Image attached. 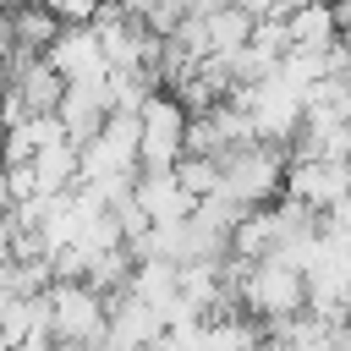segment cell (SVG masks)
<instances>
[{
	"label": "cell",
	"mask_w": 351,
	"mask_h": 351,
	"mask_svg": "<svg viewBox=\"0 0 351 351\" xmlns=\"http://www.w3.org/2000/svg\"><path fill=\"white\" fill-rule=\"evenodd\" d=\"M236 307L258 324V329H274V324H291L307 313V280L302 269L280 263V258H258L241 269L236 280Z\"/></svg>",
	"instance_id": "6da1fadb"
},
{
	"label": "cell",
	"mask_w": 351,
	"mask_h": 351,
	"mask_svg": "<svg viewBox=\"0 0 351 351\" xmlns=\"http://www.w3.org/2000/svg\"><path fill=\"white\" fill-rule=\"evenodd\" d=\"M285 165H291V148L247 143V148H236V154L219 159V192L236 197L241 208H269L285 192Z\"/></svg>",
	"instance_id": "7a4b0ae2"
},
{
	"label": "cell",
	"mask_w": 351,
	"mask_h": 351,
	"mask_svg": "<svg viewBox=\"0 0 351 351\" xmlns=\"http://www.w3.org/2000/svg\"><path fill=\"white\" fill-rule=\"evenodd\" d=\"M186 110L159 88L137 110V170H176L186 154Z\"/></svg>",
	"instance_id": "3957f363"
},
{
	"label": "cell",
	"mask_w": 351,
	"mask_h": 351,
	"mask_svg": "<svg viewBox=\"0 0 351 351\" xmlns=\"http://www.w3.org/2000/svg\"><path fill=\"white\" fill-rule=\"evenodd\" d=\"M230 99L247 110L258 143L291 148V137L302 132V99H296L285 82H274V77H263V82H252V88H230Z\"/></svg>",
	"instance_id": "277c9868"
},
{
	"label": "cell",
	"mask_w": 351,
	"mask_h": 351,
	"mask_svg": "<svg viewBox=\"0 0 351 351\" xmlns=\"http://www.w3.org/2000/svg\"><path fill=\"white\" fill-rule=\"evenodd\" d=\"M280 197L302 203L307 214H329L340 197H351V170H346L340 159H291Z\"/></svg>",
	"instance_id": "5b68a950"
},
{
	"label": "cell",
	"mask_w": 351,
	"mask_h": 351,
	"mask_svg": "<svg viewBox=\"0 0 351 351\" xmlns=\"http://www.w3.org/2000/svg\"><path fill=\"white\" fill-rule=\"evenodd\" d=\"M44 60H49V71H55L66 88H88V82H104V77H110V66H104V55H99V38H93L88 27H60L55 44L44 49Z\"/></svg>",
	"instance_id": "8992f818"
},
{
	"label": "cell",
	"mask_w": 351,
	"mask_h": 351,
	"mask_svg": "<svg viewBox=\"0 0 351 351\" xmlns=\"http://www.w3.org/2000/svg\"><path fill=\"white\" fill-rule=\"evenodd\" d=\"M5 88L22 99L27 115H55L60 110V93H66V82L49 71L44 55H11L5 60Z\"/></svg>",
	"instance_id": "52a82bcc"
},
{
	"label": "cell",
	"mask_w": 351,
	"mask_h": 351,
	"mask_svg": "<svg viewBox=\"0 0 351 351\" xmlns=\"http://www.w3.org/2000/svg\"><path fill=\"white\" fill-rule=\"evenodd\" d=\"M132 203L143 208L148 225H186L192 208H197V203L181 192L176 170H137V181H132Z\"/></svg>",
	"instance_id": "ba28073f"
},
{
	"label": "cell",
	"mask_w": 351,
	"mask_h": 351,
	"mask_svg": "<svg viewBox=\"0 0 351 351\" xmlns=\"http://www.w3.org/2000/svg\"><path fill=\"white\" fill-rule=\"evenodd\" d=\"M285 33H291V49H307V55H324L340 44V22H335V5L329 0H296L285 11Z\"/></svg>",
	"instance_id": "9c48e42d"
},
{
	"label": "cell",
	"mask_w": 351,
	"mask_h": 351,
	"mask_svg": "<svg viewBox=\"0 0 351 351\" xmlns=\"http://www.w3.org/2000/svg\"><path fill=\"white\" fill-rule=\"evenodd\" d=\"M274 241H280L274 203H269V208H247V214L236 219L230 241H225V258H236V263H258V258H269V252H274Z\"/></svg>",
	"instance_id": "30bf717a"
},
{
	"label": "cell",
	"mask_w": 351,
	"mask_h": 351,
	"mask_svg": "<svg viewBox=\"0 0 351 351\" xmlns=\"http://www.w3.org/2000/svg\"><path fill=\"white\" fill-rule=\"evenodd\" d=\"M5 33H11V55H44V49L55 44L60 22H55L44 5H33V0H16V5L5 11Z\"/></svg>",
	"instance_id": "8fae6325"
},
{
	"label": "cell",
	"mask_w": 351,
	"mask_h": 351,
	"mask_svg": "<svg viewBox=\"0 0 351 351\" xmlns=\"http://www.w3.org/2000/svg\"><path fill=\"white\" fill-rule=\"evenodd\" d=\"M252 16L241 11V5H219V11H208L203 16V38H208V60H230V55H241L247 44H252Z\"/></svg>",
	"instance_id": "7c38bea8"
},
{
	"label": "cell",
	"mask_w": 351,
	"mask_h": 351,
	"mask_svg": "<svg viewBox=\"0 0 351 351\" xmlns=\"http://www.w3.org/2000/svg\"><path fill=\"white\" fill-rule=\"evenodd\" d=\"M176 181H181V192L197 203V197H208V192H219V159H197V154H181V165H176Z\"/></svg>",
	"instance_id": "4fadbf2b"
},
{
	"label": "cell",
	"mask_w": 351,
	"mask_h": 351,
	"mask_svg": "<svg viewBox=\"0 0 351 351\" xmlns=\"http://www.w3.org/2000/svg\"><path fill=\"white\" fill-rule=\"evenodd\" d=\"M11 258H16V225H11V214H0V274L11 269Z\"/></svg>",
	"instance_id": "5bb4252c"
},
{
	"label": "cell",
	"mask_w": 351,
	"mask_h": 351,
	"mask_svg": "<svg viewBox=\"0 0 351 351\" xmlns=\"http://www.w3.org/2000/svg\"><path fill=\"white\" fill-rule=\"evenodd\" d=\"M16 351H49V335H33V340H22Z\"/></svg>",
	"instance_id": "9a60e30c"
},
{
	"label": "cell",
	"mask_w": 351,
	"mask_h": 351,
	"mask_svg": "<svg viewBox=\"0 0 351 351\" xmlns=\"http://www.w3.org/2000/svg\"><path fill=\"white\" fill-rule=\"evenodd\" d=\"M11 208V192H5V165H0V214Z\"/></svg>",
	"instance_id": "2e32d148"
},
{
	"label": "cell",
	"mask_w": 351,
	"mask_h": 351,
	"mask_svg": "<svg viewBox=\"0 0 351 351\" xmlns=\"http://www.w3.org/2000/svg\"><path fill=\"white\" fill-rule=\"evenodd\" d=\"M49 351H77V346H49Z\"/></svg>",
	"instance_id": "e0dca14e"
},
{
	"label": "cell",
	"mask_w": 351,
	"mask_h": 351,
	"mask_svg": "<svg viewBox=\"0 0 351 351\" xmlns=\"http://www.w3.org/2000/svg\"><path fill=\"white\" fill-rule=\"evenodd\" d=\"M346 170H351V159H346Z\"/></svg>",
	"instance_id": "ac0fdd59"
}]
</instances>
